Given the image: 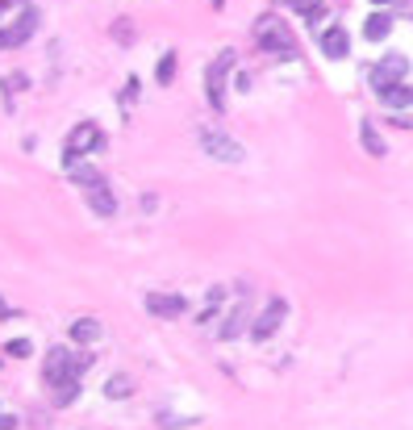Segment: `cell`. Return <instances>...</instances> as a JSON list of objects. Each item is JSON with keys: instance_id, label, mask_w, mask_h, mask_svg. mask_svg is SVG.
I'll return each instance as SVG.
<instances>
[{"instance_id": "cell-29", "label": "cell", "mask_w": 413, "mask_h": 430, "mask_svg": "<svg viewBox=\"0 0 413 430\" xmlns=\"http://www.w3.org/2000/svg\"><path fill=\"white\" fill-rule=\"evenodd\" d=\"M8 4H13V0H0V13H4V8H8Z\"/></svg>"}, {"instance_id": "cell-10", "label": "cell", "mask_w": 413, "mask_h": 430, "mask_svg": "<svg viewBox=\"0 0 413 430\" xmlns=\"http://www.w3.org/2000/svg\"><path fill=\"white\" fill-rule=\"evenodd\" d=\"M84 201H88V209L96 217H117V196L109 192V184H96V189L84 192Z\"/></svg>"}, {"instance_id": "cell-4", "label": "cell", "mask_w": 413, "mask_h": 430, "mask_svg": "<svg viewBox=\"0 0 413 430\" xmlns=\"http://www.w3.org/2000/svg\"><path fill=\"white\" fill-rule=\"evenodd\" d=\"M196 143H200V150H205L209 159H217V163H242V146L234 143L229 134L213 130V126H205V130L196 134Z\"/></svg>"}, {"instance_id": "cell-17", "label": "cell", "mask_w": 413, "mask_h": 430, "mask_svg": "<svg viewBox=\"0 0 413 430\" xmlns=\"http://www.w3.org/2000/svg\"><path fill=\"white\" fill-rule=\"evenodd\" d=\"M67 172H71V184H80V189H84V192H88V189H96V184H104L96 167H80V163H71Z\"/></svg>"}, {"instance_id": "cell-9", "label": "cell", "mask_w": 413, "mask_h": 430, "mask_svg": "<svg viewBox=\"0 0 413 430\" xmlns=\"http://www.w3.org/2000/svg\"><path fill=\"white\" fill-rule=\"evenodd\" d=\"M146 309H150L155 318H184V313H188V301L176 297V292H150V297H146Z\"/></svg>"}, {"instance_id": "cell-19", "label": "cell", "mask_w": 413, "mask_h": 430, "mask_svg": "<svg viewBox=\"0 0 413 430\" xmlns=\"http://www.w3.org/2000/svg\"><path fill=\"white\" fill-rule=\"evenodd\" d=\"M80 397V376H71V381L54 384V405H71Z\"/></svg>"}, {"instance_id": "cell-30", "label": "cell", "mask_w": 413, "mask_h": 430, "mask_svg": "<svg viewBox=\"0 0 413 430\" xmlns=\"http://www.w3.org/2000/svg\"><path fill=\"white\" fill-rule=\"evenodd\" d=\"M275 4H297V0H275Z\"/></svg>"}, {"instance_id": "cell-25", "label": "cell", "mask_w": 413, "mask_h": 430, "mask_svg": "<svg viewBox=\"0 0 413 430\" xmlns=\"http://www.w3.org/2000/svg\"><path fill=\"white\" fill-rule=\"evenodd\" d=\"M222 301H226V288L213 285V288H209V305H222Z\"/></svg>"}, {"instance_id": "cell-2", "label": "cell", "mask_w": 413, "mask_h": 430, "mask_svg": "<svg viewBox=\"0 0 413 430\" xmlns=\"http://www.w3.org/2000/svg\"><path fill=\"white\" fill-rule=\"evenodd\" d=\"M88 364H92V355H76V351H67V347H50V355H46V364H42V376H46V384L54 388V384L71 381V376H84Z\"/></svg>"}, {"instance_id": "cell-23", "label": "cell", "mask_w": 413, "mask_h": 430, "mask_svg": "<svg viewBox=\"0 0 413 430\" xmlns=\"http://www.w3.org/2000/svg\"><path fill=\"white\" fill-rule=\"evenodd\" d=\"M113 38H117V42H130V38H134V25H130V21H117V25H113Z\"/></svg>"}, {"instance_id": "cell-20", "label": "cell", "mask_w": 413, "mask_h": 430, "mask_svg": "<svg viewBox=\"0 0 413 430\" xmlns=\"http://www.w3.org/2000/svg\"><path fill=\"white\" fill-rule=\"evenodd\" d=\"M155 80H159V84H172V80H176V50H167V54L159 59V67H155Z\"/></svg>"}, {"instance_id": "cell-7", "label": "cell", "mask_w": 413, "mask_h": 430, "mask_svg": "<svg viewBox=\"0 0 413 430\" xmlns=\"http://www.w3.org/2000/svg\"><path fill=\"white\" fill-rule=\"evenodd\" d=\"M229 67H234V54H222V59H213V63H209V71H205V84H209V104H213V109H217V113H222V109H226V96H222V84H226V71Z\"/></svg>"}, {"instance_id": "cell-12", "label": "cell", "mask_w": 413, "mask_h": 430, "mask_svg": "<svg viewBox=\"0 0 413 430\" xmlns=\"http://www.w3.org/2000/svg\"><path fill=\"white\" fill-rule=\"evenodd\" d=\"M321 50H325V59H342V54L351 50V38H347V30H342V25H330V30L321 34Z\"/></svg>"}, {"instance_id": "cell-26", "label": "cell", "mask_w": 413, "mask_h": 430, "mask_svg": "<svg viewBox=\"0 0 413 430\" xmlns=\"http://www.w3.org/2000/svg\"><path fill=\"white\" fill-rule=\"evenodd\" d=\"M13 318H17V313H13V305H8V301L0 297V322H13Z\"/></svg>"}, {"instance_id": "cell-28", "label": "cell", "mask_w": 413, "mask_h": 430, "mask_svg": "<svg viewBox=\"0 0 413 430\" xmlns=\"http://www.w3.org/2000/svg\"><path fill=\"white\" fill-rule=\"evenodd\" d=\"M0 430H17V418L13 414H0Z\"/></svg>"}, {"instance_id": "cell-16", "label": "cell", "mask_w": 413, "mask_h": 430, "mask_svg": "<svg viewBox=\"0 0 413 430\" xmlns=\"http://www.w3.org/2000/svg\"><path fill=\"white\" fill-rule=\"evenodd\" d=\"M71 338L84 342V347L96 342V338H100V322H96V318H80V322H71Z\"/></svg>"}, {"instance_id": "cell-13", "label": "cell", "mask_w": 413, "mask_h": 430, "mask_svg": "<svg viewBox=\"0 0 413 430\" xmlns=\"http://www.w3.org/2000/svg\"><path fill=\"white\" fill-rule=\"evenodd\" d=\"M388 34H393V13H371L364 25V38L367 42H384Z\"/></svg>"}, {"instance_id": "cell-32", "label": "cell", "mask_w": 413, "mask_h": 430, "mask_svg": "<svg viewBox=\"0 0 413 430\" xmlns=\"http://www.w3.org/2000/svg\"><path fill=\"white\" fill-rule=\"evenodd\" d=\"M213 4H222V0H213Z\"/></svg>"}, {"instance_id": "cell-14", "label": "cell", "mask_w": 413, "mask_h": 430, "mask_svg": "<svg viewBox=\"0 0 413 430\" xmlns=\"http://www.w3.org/2000/svg\"><path fill=\"white\" fill-rule=\"evenodd\" d=\"M380 100H384L388 109H409L413 104V88L409 84H388V88L380 92Z\"/></svg>"}, {"instance_id": "cell-3", "label": "cell", "mask_w": 413, "mask_h": 430, "mask_svg": "<svg viewBox=\"0 0 413 430\" xmlns=\"http://www.w3.org/2000/svg\"><path fill=\"white\" fill-rule=\"evenodd\" d=\"M100 146H104V134H100V126H96V121H80V126L67 134V146H63V163L71 167V163H80L84 155L100 150Z\"/></svg>"}, {"instance_id": "cell-6", "label": "cell", "mask_w": 413, "mask_h": 430, "mask_svg": "<svg viewBox=\"0 0 413 430\" xmlns=\"http://www.w3.org/2000/svg\"><path fill=\"white\" fill-rule=\"evenodd\" d=\"M405 71H409V59H405V54H384V59L371 67V88H376V96L384 92L388 84H401Z\"/></svg>"}, {"instance_id": "cell-21", "label": "cell", "mask_w": 413, "mask_h": 430, "mask_svg": "<svg viewBox=\"0 0 413 430\" xmlns=\"http://www.w3.org/2000/svg\"><path fill=\"white\" fill-rule=\"evenodd\" d=\"M104 397H113V401H117V397H130V381H126V376H113V381L104 384Z\"/></svg>"}, {"instance_id": "cell-15", "label": "cell", "mask_w": 413, "mask_h": 430, "mask_svg": "<svg viewBox=\"0 0 413 430\" xmlns=\"http://www.w3.org/2000/svg\"><path fill=\"white\" fill-rule=\"evenodd\" d=\"M359 138H364V150L371 155V159H384V150H388V146H384V138L376 134V126H371L367 117L359 121Z\"/></svg>"}, {"instance_id": "cell-31", "label": "cell", "mask_w": 413, "mask_h": 430, "mask_svg": "<svg viewBox=\"0 0 413 430\" xmlns=\"http://www.w3.org/2000/svg\"><path fill=\"white\" fill-rule=\"evenodd\" d=\"M376 4H393V0H376Z\"/></svg>"}, {"instance_id": "cell-18", "label": "cell", "mask_w": 413, "mask_h": 430, "mask_svg": "<svg viewBox=\"0 0 413 430\" xmlns=\"http://www.w3.org/2000/svg\"><path fill=\"white\" fill-rule=\"evenodd\" d=\"M292 13H301L309 25H321V17H325V0H297Z\"/></svg>"}, {"instance_id": "cell-11", "label": "cell", "mask_w": 413, "mask_h": 430, "mask_svg": "<svg viewBox=\"0 0 413 430\" xmlns=\"http://www.w3.org/2000/svg\"><path fill=\"white\" fill-rule=\"evenodd\" d=\"M242 330H251V305H246V301H238V305L226 313V322H222V338H238Z\"/></svg>"}, {"instance_id": "cell-22", "label": "cell", "mask_w": 413, "mask_h": 430, "mask_svg": "<svg viewBox=\"0 0 413 430\" xmlns=\"http://www.w3.org/2000/svg\"><path fill=\"white\" fill-rule=\"evenodd\" d=\"M4 351H8V355H13V359H25V355H30V351H34V347H30V338H13V342H8V347H4Z\"/></svg>"}, {"instance_id": "cell-8", "label": "cell", "mask_w": 413, "mask_h": 430, "mask_svg": "<svg viewBox=\"0 0 413 430\" xmlns=\"http://www.w3.org/2000/svg\"><path fill=\"white\" fill-rule=\"evenodd\" d=\"M34 30H38V13H34V8H25V13H21V21H13L8 30H0V50L21 47L25 38H34Z\"/></svg>"}, {"instance_id": "cell-24", "label": "cell", "mask_w": 413, "mask_h": 430, "mask_svg": "<svg viewBox=\"0 0 413 430\" xmlns=\"http://www.w3.org/2000/svg\"><path fill=\"white\" fill-rule=\"evenodd\" d=\"M159 422H163V426H188V422H196V418H176V414H163Z\"/></svg>"}, {"instance_id": "cell-27", "label": "cell", "mask_w": 413, "mask_h": 430, "mask_svg": "<svg viewBox=\"0 0 413 430\" xmlns=\"http://www.w3.org/2000/svg\"><path fill=\"white\" fill-rule=\"evenodd\" d=\"M213 318H217V305H209V309H205V313H200V318H196V322H200V326H209V322H213Z\"/></svg>"}, {"instance_id": "cell-1", "label": "cell", "mask_w": 413, "mask_h": 430, "mask_svg": "<svg viewBox=\"0 0 413 430\" xmlns=\"http://www.w3.org/2000/svg\"><path fill=\"white\" fill-rule=\"evenodd\" d=\"M255 42H259L263 54H272V59H297V38H292V30H288L284 17L263 13L255 21Z\"/></svg>"}, {"instance_id": "cell-5", "label": "cell", "mask_w": 413, "mask_h": 430, "mask_svg": "<svg viewBox=\"0 0 413 430\" xmlns=\"http://www.w3.org/2000/svg\"><path fill=\"white\" fill-rule=\"evenodd\" d=\"M284 318H288V301H284V297H272V301L259 309V318L251 322V338H255V342H268V338L284 326Z\"/></svg>"}]
</instances>
